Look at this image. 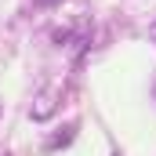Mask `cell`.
Instances as JSON below:
<instances>
[{"label": "cell", "mask_w": 156, "mask_h": 156, "mask_svg": "<svg viewBox=\"0 0 156 156\" xmlns=\"http://www.w3.org/2000/svg\"><path fill=\"white\" fill-rule=\"evenodd\" d=\"M40 7H55V4H62V0H37Z\"/></svg>", "instance_id": "6da1fadb"}]
</instances>
